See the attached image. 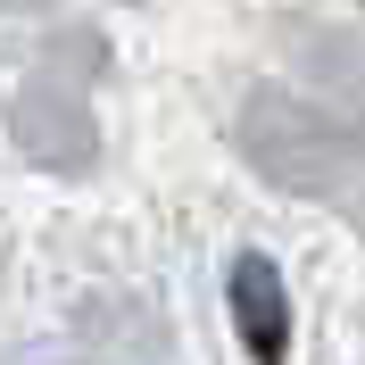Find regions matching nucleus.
Returning <instances> with one entry per match:
<instances>
[{"label": "nucleus", "instance_id": "1", "mask_svg": "<svg viewBox=\"0 0 365 365\" xmlns=\"http://www.w3.org/2000/svg\"><path fill=\"white\" fill-rule=\"evenodd\" d=\"M232 291V324H241V341H250L257 365H282V349H291V291H282V274H274V257L241 250L225 274Z\"/></svg>", "mask_w": 365, "mask_h": 365}]
</instances>
